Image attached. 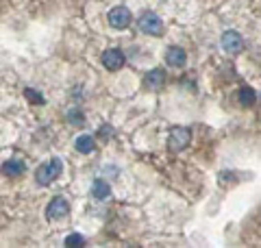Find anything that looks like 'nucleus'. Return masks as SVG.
I'll return each instance as SVG.
<instances>
[{"label":"nucleus","instance_id":"1","mask_svg":"<svg viewBox=\"0 0 261 248\" xmlns=\"http://www.w3.org/2000/svg\"><path fill=\"white\" fill-rule=\"evenodd\" d=\"M61 172H63V163H61V159H57V157H55V159L39 165L37 172H35V181L39 185H50L53 181L59 179Z\"/></svg>","mask_w":261,"mask_h":248},{"label":"nucleus","instance_id":"2","mask_svg":"<svg viewBox=\"0 0 261 248\" xmlns=\"http://www.w3.org/2000/svg\"><path fill=\"white\" fill-rule=\"evenodd\" d=\"M192 142V131L187 127H172L170 129V135H168V148L172 153H178L187 148Z\"/></svg>","mask_w":261,"mask_h":248},{"label":"nucleus","instance_id":"3","mask_svg":"<svg viewBox=\"0 0 261 248\" xmlns=\"http://www.w3.org/2000/svg\"><path fill=\"white\" fill-rule=\"evenodd\" d=\"M137 27H140L142 33L146 35H152V37H161L163 35V22L157 13L152 11H146L140 20H137Z\"/></svg>","mask_w":261,"mask_h":248},{"label":"nucleus","instance_id":"4","mask_svg":"<svg viewBox=\"0 0 261 248\" xmlns=\"http://www.w3.org/2000/svg\"><path fill=\"white\" fill-rule=\"evenodd\" d=\"M70 213V203L68 198L63 196H55L50 203H48V209H46V216L50 222H57V220H63L65 216Z\"/></svg>","mask_w":261,"mask_h":248},{"label":"nucleus","instance_id":"5","mask_svg":"<svg viewBox=\"0 0 261 248\" xmlns=\"http://www.w3.org/2000/svg\"><path fill=\"white\" fill-rule=\"evenodd\" d=\"M107 20H109V24H111L113 29L122 31V29H126L128 24H130L133 15H130V11L126 9V7H113V9L107 13Z\"/></svg>","mask_w":261,"mask_h":248},{"label":"nucleus","instance_id":"6","mask_svg":"<svg viewBox=\"0 0 261 248\" xmlns=\"http://www.w3.org/2000/svg\"><path fill=\"white\" fill-rule=\"evenodd\" d=\"M124 61H126V57H124V53L120 51V48H109V51H105L102 53V65L107 70H120L122 65H124Z\"/></svg>","mask_w":261,"mask_h":248},{"label":"nucleus","instance_id":"7","mask_svg":"<svg viewBox=\"0 0 261 248\" xmlns=\"http://www.w3.org/2000/svg\"><path fill=\"white\" fill-rule=\"evenodd\" d=\"M222 48L228 55H238L244 48V39L238 31H226L222 33Z\"/></svg>","mask_w":261,"mask_h":248},{"label":"nucleus","instance_id":"8","mask_svg":"<svg viewBox=\"0 0 261 248\" xmlns=\"http://www.w3.org/2000/svg\"><path fill=\"white\" fill-rule=\"evenodd\" d=\"M166 70H161V68H152L148 74L144 77V85L148 87V89H161L163 85H166Z\"/></svg>","mask_w":261,"mask_h":248},{"label":"nucleus","instance_id":"9","mask_svg":"<svg viewBox=\"0 0 261 248\" xmlns=\"http://www.w3.org/2000/svg\"><path fill=\"white\" fill-rule=\"evenodd\" d=\"M187 61V55L181 46H170L166 51V63L172 65V68H183Z\"/></svg>","mask_w":261,"mask_h":248},{"label":"nucleus","instance_id":"10","mask_svg":"<svg viewBox=\"0 0 261 248\" xmlns=\"http://www.w3.org/2000/svg\"><path fill=\"white\" fill-rule=\"evenodd\" d=\"M24 170H27V165H24V161H20V159H9L0 165V172H3L5 177H20Z\"/></svg>","mask_w":261,"mask_h":248},{"label":"nucleus","instance_id":"11","mask_svg":"<svg viewBox=\"0 0 261 248\" xmlns=\"http://www.w3.org/2000/svg\"><path fill=\"white\" fill-rule=\"evenodd\" d=\"M74 148H76L79 153L89 155V153H92L94 148H96V142H94V137H92V135H87V133H85V135H79V137H76Z\"/></svg>","mask_w":261,"mask_h":248},{"label":"nucleus","instance_id":"12","mask_svg":"<svg viewBox=\"0 0 261 248\" xmlns=\"http://www.w3.org/2000/svg\"><path fill=\"white\" fill-rule=\"evenodd\" d=\"M92 194H94V198H98V201H105V198H109L111 187H109L107 181L96 179V181H94V185H92Z\"/></svg>","mask_w":261,"mask_h":248},{"label":"nucleus","instance_id":"13","mask_svg":"<svg viewBox=\"0 0 261 248\" xmlns=\"http://www.w3.org/2000/svg\"><path fill=\"white\" fill-rule=\"evenodd\" d=\"M238 101H240L244 107H250V105H255V101H257V94H255V89H252V87H242L240 92H238Z\"/></svg>","mask_w":261,"mask_h":248},{"label":"nucleus","instance_id":"14","mask_svg":"<svg viewBox=\"0 0 261 248\" xmlns=\"http://www.w3.org/2000/svg\"><path fill=\"white\" fill-rule=\"evenodd\" d=\"M68 120H70V124H74V127H83L85 124V113L79 111V109H72V111H68Z\"/></svg>","mask_w":261,"mask_h":248},{"label":"nucleus","instance_id":"15","mask_svg":"<svg viewBox=\"0 0 261 248\" xmlns=\"http://www.w3.org/2000/svg\"><path fill=\"white\" fill-rule=\"evenodd\" d=\"M24 96H27L33 105H44V103H46V101H44V96L39 94L37 89H33V87H27V89H24Z\"/></svg>","mask_w":261,"mask_h":248},{"label":"nucleus","instance_id":"16","mask_svg":"<svg viewBox=\"0 0 261 248\" xmlns=\"http://www.w3.org/2000/svg\"><path fill=\"white\" fill-rule=\"evenodd\" d=\"M65 246L68 248H76V246H85V237L79 235V233H72L65 237Z\"/></svg>","mask_w":261,"mask_h":248}]
</instances>
